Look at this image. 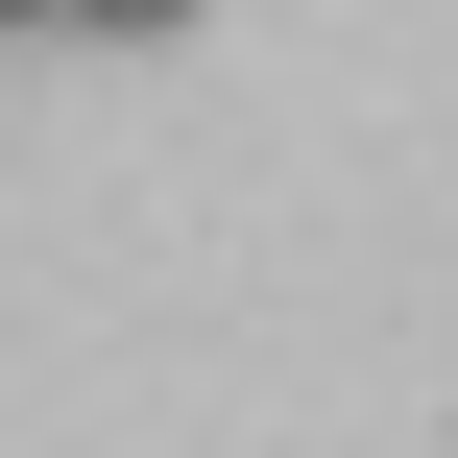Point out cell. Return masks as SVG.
Listing matches in <instances>:
<instances>
[{
	"label": "cell",
	"instance_id": "2",
	"mask_svg": "<svg viewBox=\"0 0 458 458\" xmlns=\"http://www.w3.org/2000/svg\"><path fill=\"white\" fill-rule=\"evenodd\" d=\"M0 24H48V0H0Z\"/></svg>",
	"mask_w": 458,
	"mask_h": 458
},
{
	"label": "cell",
	"instance_id": "1",
	"mask_svg": "<svg viewBox=\"0 0 458 458\" xmlns=\"http://www.w3.org/2000/svg\"><path fill=\"white\" fill-rule=\"evenodd\" d=\"M48 24H121V48H145V24H193V0H48Z\"/></svg>",
	"mask_w": 458,
	"mask_h": 458
}]
</instances>
